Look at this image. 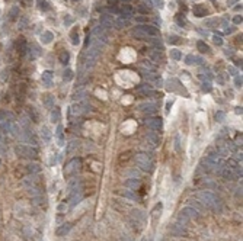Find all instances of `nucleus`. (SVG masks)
Returning <instances> with one entry per match:
<instances>
[{"label":"nucleus","mask_w":243,"mask_h":241,"mask_svg":"<svg viewBox=\"0 0 243 241\" xmlns=\"http://www.w3.org/2000/svg\"><path fill=\"white\" fill-rule=\"evenodd\" d=\"M140 184H141L140 179H136V177H131V179L125 180V186H127L128 189L136 190V189H138V188H140Z\"/></svg>","instance_id":"14"},{"label":"nucleus","mask_w":243,"mask_h":241,"mask_svg":"<svg viewBox=\"0 0 243 241\" xmlns=\"http://www.w3.org/2000/svg\"><path fill=\"white\" fill-rule=\"evenodd\" d=\"M178 222H179V224H182V225H186V224L189 222V218H186L184 214H181V212H179V215H178Z\"/></svg>","instance_id":"28"},{"label":"nucleus","mask_w":243,"mask_h":241,"mask_svg":"<svg viewBox=\"0 0 243 241\" xmlns=\"http://www.w3.org/2000/svg\"><path fill=\"white\" fill-rule=\"evenodd\" d=\"M138 109L141 112H146V113H153V112L157 111V105L151 103V102H146V103L138 105Z\"/></svg>","instance_id":"10"},{"label":"nucleus","mask_w":243,"mask_h":241,"mask_svg":"<svg viewBox=\"0 0 243 241\" xmlns=\"http://www.w3.org/2000/svg\"><path fill=\"white\" fill-rule=\"evenodd\" d=\"M197 199L199 201V203H202L204 206H207V208L213 209V211H216V212H220L221 211V201H220V198H217L213 192L210 190H198L197 192Z\"/></svg>","instance_id":"1"},{"label":"nucleus","mask_w":243,"mask_h":241,"mask_svg":"<svg viewBox=\"0 0 243 241\" xmlns=\"http://www.w3.org/2000/svg\"><path fill=\"white\" fill-rule=\"evenodd\" d=\"M220 174H221V176H223L226 180H233V179L236 177V170L229 169V167H226V166H224Z\"/></svg>","instance_id":"12"},{"label":"nucleus","mask_w":243,"mask_h":241,"mask_svg":"<svg viewBox=\"0 0 243 241\" xmlns=\"http://www.w3.org/2000/svg\"><path fill=\"white\" fill-rule=\"evenodd\" d=\"M171 232L173 235H176V237H182V235L186 234V229H185V225H182V224L176 222V224H175V225L171 228Z\"/></svg>","instance_id":"11"},{"label":"nucleus","mask_w":243,"mask_h":241,"mask_svg":"<svg viewBox=\"0 0 243 241\" xmlns=\"http://www.w3.org/2000/svg\"><path fill=\"white\" fill-rule=\"evenodd\" d=\"M175 148H176V151H181V144H179V135H176V138H175Z\"/></svg>","instance_id":"41"},{"label":"nucleus","mask_w":243,"mask_h":241,"mask_svg":"<svg viewBox=\"0 0 243 241\" xmlns=\"http://www.w3.org/2000/svg\"><path fill=\"white\" fill-rule=\"evenodd\" d=\"M63 78H64L66 81H70V80L73 78V71H72V70H67V71L64 73V77H63Z\"/></svg>","instance_id":"37"},{"label":"nucleus","mask_w":243,"mask_h":241,"mask_svg":"<svg viewBox=\"0 0 243 241\" xmlns=\"http://www.w3.org/2000/svg\"><path fill=\"white\" fill-rule=\"evenodd\" d=\"M146 126H149V128H151V129H160L162 126H163V121H162V118H147L144 121Z\"/></svg>","instance_id":"7"},{"label":"nucleus","mask_w":243,"mask_h":241,"mask_svg":"<svg viewBox=\"0 0 243 241\" xmlns=\"http://www.w3.org/2000/svg\"><path fill=\"white\" fill-rule=\"evenodd\" d=\"M242 22V16H236L234 18V23H240Z\"/></svg>","instance_id":"50"},{"label":"nucleus","mask_w":243,"mask_h":241,"mask_svg":"<svg viewBox=\"0 0 243 241\" xmlns=\"http://www.w3.org/2000/svg\"><path fill=\"white\" fill-rule=\"evenodd\" d=\"M7 119L12 122L15 119V115L13 113H10V112H7V111H0V122H6Z\"/></svg>","instance_id":"17"},{"label":"nucleus","mask_w":243,"mask_h":241,"mask_svg":"<svg viewBox=\"0 0 243 241\" xmlns=\"http://www.w3.org/2000/svg\"><path fill=\"white\" fill-rule=\"evenodd\" d=\"M122 196L127 198V199H131V201H137V195H136V193H132L131 190H125L124 193H122Z\"/></svg>","instance_id":"27"},{"label":"nucleus","mask_w":243,"mask_h":241,"mask_svg":"<svg viewBox=\"0 0 243 241\" xmlns=\"http://www.w3.org/2000/svg\"><path fill=\"white\" fill-rule=\"evenodd\" d=\"M51 80H53V73H51V71H44V73H42V81H44L47 86L51 84Z\"/></svg>","instance_id":"21"},{"label":"nucleus","mask_w":243,"mask_h":241,"mask_svg":"<svg viewBox=\"0 0 243 241\" xmlns=\"http://www.w3.org/2000/svg\"><path fill=\"white\" fill-rule=\"evenodd\" d=\"M51 39H53V33L51 32H45L44 35H42V42H44V44L51 42Z\"/></svg>","instance_id":"31"},{"label":"nucleus","mask_w":243,"mask_h":241,"mask_svg":"<svg viewBox=\"0 0 243 241\" xmlns=\"http://www.w3.org/2000/svg\"><path fill=\"white\" fill-rule=\"evenodd\" d=\"M70 229H72V224H63V225H60L58 228L55 229V234L58 237H64V235L69 234Z\"/></svg>","instance_id":"13"},{"label":"nucleus","mask_w":243,"mask_h":241,"mask_svg":"<svg viewBox=\"0 0 243 241\" xmlns=\"http://www.w3.org/2000/svg\"><path fill=\"white\" fill-rule=\"evenodd\" d=\"M19 124H20V126H22L23 129H28L29 121H28V118H26V116H22V118H20V121H19Z\"/></svg>","instance_id":"32"},{"label":"nucleus","mask_w":243,"mask_h":241,"mask_svg":"<svg viewBox=\"0 0 243 241\" xmlns=\"http://www.w3.org/2000/svg\"><path fill=\"white\" fill-rule=\"evenodd\" d=\"M41 138H42V141H44V143H50V141H51V138H53V134H51L50 128H47V126H42V129H41Z\"/></svg>","instance_id":"16"},{"label":"nucleus","mask_w":243,"mask_h":241,"mask_svg":"<svg viewBox=\"0 0 243 241\" xmlns=\"http://www.w3.org/2000/svg\"><path fill=\"white\" fill-rule=\"evenodd\" d=\"M226 167H229V169H233L236 170L237 167H239V161H237L236 158H229L227 161H226V164H224Z\"/></svg>","instance_id":"22"},{"label":"nucleus","mask_w":243,"mask_h":241,"mask_svg":"<svg viewBox=\"0 0 243 241\" xmlns=\"http://www.w3.org/2000/svg\"><path fill=\"white\" fill-rule=\"evenodd\" d=\"M76 147H79V141H72V143L69 144V147H67V153H70L73 151Z\"/></svg>","instance_id":"34"},{"label":"nucleus","mask_w":243,"mask_h":241,"mask_svg":"<svg viewBox=\"0 0 243 241\" xmlns=\"http://www.w3.org/2000/svg\"><path fill=\"white\" fill-rule=\"evenodd\" d=\"M82 199H83V188H79V189L73 190L72 193H70V206L74 208L77 203L82 202Z\"/></svg>","instance_id":"6"},{"label":"nucleus","mask_w":243,"mask_h":241,"mask_svg":"<svg viewBox=\"0 0 243 241\" xmlns=\"http://www.w3.org/2000/svg\"><path fill=\"white\" fill-rule=\"evenodd\" d=\"M171 55L175 60H181V52L178 51V50H173V51H171Z\"/></svg>","instance_id":"39"},{"label":"nucleus","mask_w":243,"mask_h":241,"mask_svg":"<svg viewBox=\"0 0 243 241\" xmlns=\"http://www.w3.org/2000/svg\"><path fill=\"white\" fill-rule=\"evenodd\" d=\"M38 3H40V7L41 9H47V3L44 0H38Z\"/></svg>","instance_id":"44"},{"label":"nucleus","mask_w":243,"mask_h":241,"mask_svg":"<svg viewBox=\"0 0 243 241\" xmlns=\"http://www.w3.org/2000/svg\"><path fill=\"white\" fill-rule=\"evenodd\" d=\"M69 58H70L69 52H63V54L60 55V60H61V63H64V64H66L67 61H69Z\"/></svg>","instance_id":"36"},{"label":"nucleus","mask_w":243,"mask_h":241,"mask_svg":"<svg viewBox=\"0 0 243 241\" xmlns=\"http://www.w3.org/2000/svg\"><path fill=\"white\" fill-rule=\"evenodd\" d=\"M216 121L217 122H223L224 119H226V113H224L223 111H218V112H216Z\"/></svg>","instance_id":"30"},{"label":"nucleus","mask_w":243,"mask_h":241,"mask_svg":"<svg viewBox=\"0 0 243 241\" xmlns=\"http://www.w3.org/2000/svg\"><path fill=\"white\" fill-rule=\"evenodd\" d=\"M146 143H147V145H150L151 148H156V147H159V144H160V138H159V135L154 134V132H149V134L146 135Z\"/></svg>","instance_id":"8"},{"label":"nucleus","mask_w":243,"mask_h":241,"mask_svg":"<svg viewBox=\"0 0 243 241\" xmlns=\"http://www.w3.org/2000/svg\"><path fill=\"white\" fill-rule=\"evenodd\" d=\"M80 167H82V160L77 158V157H74V158H72V160L64 166L63 174H64V177H72V176H74V174L79 173Z\"/></svg>","instance_id":"4"},{"label":"nucleus","mask_w":243,"mask_h":241,"mask_svg":"<svg viewBox=\"0 0 243 241\" xmlns=\"http://www.w3.org/2000/svg\"><path fill=\"white\" fill-rule=\"evenodd\" d=\"M0 163H2V161H0Z\"/></svg>","instance_id":"55"},{"label":"nucleus","mask_w":243,"mask_h":241,"mask_svg":"<svg viewBox=\"0 0 243 241\" xmlns=\"http://www.w3.org/2000/svg\"><path fill=\"white\" fill-rule=\"evenodd\" d=\"M28 193L32 196V198H35V196H40L41 195V190L38 186H31V188H28Z\"/></svg>","instance_id":"24"},{"label":"nucleus","mask_w":243,"mask_h":241,"mask_svg":"<svg viewBox=\"0 0 243 241\" xmlns=\"http://www.w3.org/2000/svg\"><path fill=\"white\" fill-rule=\"evenodd\" d=\"M55 135H57V139H58V145L63 147L64 145V135H63V125H58L57 126V131H55Z\"/></svg>","instance_id":"19"},{"label":"nucleus","mask_w":243,"mask_h":241,"mask_svg":"<svg viewBox=\"0 0 243 241\" xmlns=\"http://www.w3.org/2000/svg\"><path fill=\"white\" fill-rule=\"evenodd\" d=\"M185 61H186V64H194V61H198V60L195 57H192V55H188Z\"/></svg>","instance_id":"40"},{"label":"nucleus","mask_w":243,"mask_h":241,"mask_svg":"<svg viewBox=\"0 0 243 241\" xmlns=\"http://www.w3.org/2000/svg\"><path fill=\"white\" fill-rule=\"evenodd\" d=\"M118 26L122 28V26H128V22L127 20H118Z\"/></svg>","instance_id":"43"},{"label":"nucleus","mask_w":243,"mask_h":241,"mask_svg":"<svg viewBox=\"0 0 243 241\" xmlns=\"http://www.w3.org/2000/svg\"><path fill=\"white\" fill-rule=\"evenodd\" d=\"M202 90H204V91H210V90H211L210 83H204V84H202Z\"/></svg>","instance_id":"42"},{"label":"nucleus","mask_w":243,"mask_h":241,"mask_svg":"<svg viewBox=\"0 0 243 241\" xmlns=\"http://www.w3.org/2000/svg\"><path fill=\"white\" fill-rule=\"evenodd\" d=\"M236 145H242V135H237V138H236Z\"/></svg>","instance_id":"47"},{"label":"nucleus","mask_w":243,"mask_h":241,"mask_svg":"<svg viewBox=\"0 0 243 241\" xmlns=\"http://www.w3.org/2000/svg\"><path fill=\"white\" fill-rule=\"evenodd\" d=\"M132 218L136 219V224H137V222H141V224H144L146 219H147V216H146L144 212H141V211H138V209L132 211Z\"/></svg>","instance_id":"15"},{"label":"nucleus","mask_w":243,"mask_h":241,"mask_svg":"<svg viewBox=\"0 0 243 241\" xmlns=\"http://www.w3.org/2000/svg\"><path fill=\"white\" fill-rule=\"evenodd\" d=\"M178 23H179V25H185V20H184V18H181V15L178 16Z\"/></svg>","instance_id":"48"},{"label":"nucleus","mask_w":243,"mask_h":241,"mask_svg":"<svg viewBox=\"0 0 243 241\" xmlns=\"http://www.w3.org/2000/svg\"><path fill=\"white\" fill-rule=\"evenodd\" d=\"M72 115H74V116H77V115H80V113H83V109H82V105H74L72 108Z\"/></svg>","instance_id":"25"},{"label":"nucleus","mask_w":243,"mask_h":241,"mask_svg":"<svg viewBox=\"0 0 243 241\" xmlns=\"http://www.w3.org/2000/svg\"><path fill=\"white\" fill-rule=\"evenodd\" d=\"M60 118H61V115H60V111L58 109H54L53 112H51V122H58Z\"/></svg>","instance_id":"26"},{"label":"nucleus","mask_w":243,"mask_h":241,"mask_svg":"<svg viewBox=\"0 0 243 241\" xmlns=\"http://www.w3.org/2000/svg\"><path fill=\"white\" fill-rule=\"evenodd\" d=\"M234 112H236L237 115H242V108H236V109H234Z\"/></svg>","instance_id":"52"},{"label":"nucleus","mask_w":243,"mask_h":241,"mask_svg":"<svg viewBox=\"0 0 243 241\" xmlns=\"http://www.w3.org/2000/svg\"><path fill=\"white\" fill-rule=\"evenodd\" d=\"M15 154L20 158H37L38 156V151L35 150L33 147H29V145H16L15 147Z\"/></svg>","instance_id":"3"},{"label":"nucleus","mask_w":243,"mask_h":241,"mask_svg":"<svg viewBox=\"0 0 243 241\" xmlns=\"http://www.w3.org/2000/svg\"><path fill=\"white\" fill-rule=\"evenodd\" d=\"M214 42L220 45V44H221V38H220V36H214Z\"/></svg>","instance_id":"49"},{"label":"nucleus","mask_w":243,"mask_h":241,"mask_svg":"<svg viewBox=\"0 0 243 241\" xmlns=\"http://www.w3.org/2000/svg\"><path fill=\"white\" fill-rule=\"evenodd\" d=\"M197 46H198V50H199L201 52H208V51H210L208 45H207V44H204L202 41H199V42L197 44Z\"/></svg>","instance_id":"29"},{"label":"nucleus","mask_w":243,"mask_h":241,"mask_svg":"<svg viewBox=\"0 0 243 241\" xmlns=\"http://www.w3.org/2000/svg\"><path fill=\"white\" fill-rule=\"evenodd\" d=\"M29 116H32L33 122H38V115H37V112H35V109H33V108H31V109H29Z\"/></svg>","instance_id":"35"},{"label":"nucleus","mask_w":243,"mask_h":241,"mask_svg":"<svg viewBox=\"0 0 243 241\" xmlns=\"http://www.w3.org/2000/svg\"><path fill=\"white\" fill-rule=\"evenodd\" d=\"M79 188H82V182H80L79 179H74V180H72V182L69 183V190H70V193H72L73 190L79 189Z\"/></svg>","instance_id":"20"},{"label":"nucleus","mask_w":243,"mask_h":241,"mask_svg":"<svg viewBox=\"0 0 243 241\" xmlns=\"http://www.w3.org/2000/svg\"><path fill=\"white\" fill-rule=\"evenodd\" d=\"M234 83H236V86H237V87H240V86H242V78L236 77V80H234Z\"/></svg>","instance_id":"46"},{"label":"nucleus","mask_w":243,"mask_h":241,"mask_svg":"<svg viewBox=\"0 0 243 241\" xmlns=\"http://www.w3.org/2000/svg\"><path fill=\"white\" fill-rule=\"evenodd\" d=\"M134 36H138V38H146V36H157L159 35V29L154 28V26H149V25H143L138 26L137 29L132 32Z\"/></svg>","instance_id":"5"},{"label":"nucleus","mask_w":243,"mask_h":241,"mask_svg":"<svg viewBox=\"0 0 243 241\" xmlns=\"http://www.w3.org/2000/svg\"><path fill=\"white\" fill-rule=\"evenodd\" d=\"M169 41H171V42H178V38H176V36H172Z\"/></svg>","instance_id":"53"},{"label":"nucleus","mask_w":243,"mask_h":241,"mask_svg":"<svg viewBox=\"0 0 243 241\" xmlns=\"http://www.w3.org/2000/svg\"><path fill=\"white\" fill-rule=\"evenodd\" d=\"M171 106H172V102H169V103L166 105V113H169V111H171Z\"/></svg>","instance_id":"51"},{"label":"nucleus","mask_w":243,"mask_h":241,"mask_svg":"<svg viewBox=\"0 0 243 241\" xmlns=\"http://www.w3.org/2000/svg\"><path fill=\"white\" fill-rule=\"evenodd\" d=\"M181 214H184V215L186 216V218H189V219H198V218H199V212H198L197 209H194L192 206H185V208H182Z\"/></svg>","instance_id":"9"},{"label":"nucleus","mask_w":243,"mask_h":241,"mask_svg":"<svg viewBox=\"0 0 243 241\" xmlns=\"http://www.w3.org/2000/svg\"><path fill=\"white\" fill-rule=\"evenodd\" d=\"M26 170H28V173L35 174V173H40L41 171V166L38 163H29L26 166Z\"/></svg>","instance_id":"18"},{"label":"nucleus","mask_w":243,"mask_h":241,"mask_svg":"<svg viewBox=\"0 0 243 241\" xmlns=\"http://www.w3.org/2000/svg\"><path fill=\"white\" fill-rule=\"evenodd\" d=\"M194 13H195V16H198V18H202L204 15H207V10H205L202 6L198 5V6L194 7Z\"/></svg>","instance_id":"23"},{"label":"nucleus","mask_w":243,"mask_h":241,"mask_svg":"<svg viewBox=\"0 0 243 241\" xmlns=\"http://www.w3.org/2000/svg\"><path fill=\"white\" fill-rule=\"evenodd\" d=\"M154 3H156V6H157L159 9L163 7V2H162V0H154Z\"/></svg>","instance_id":"45"},{"label":"nucleus","mask_w":243,"mask_h":241,"mask_svg":"<svg viewBox=\"0 0 243 241\" xmlns=\"http://www.w3.org/2000/svg\"><path fill=\"white\" fill-rule=\"evenodd\" d=\"M44 102H45V105L47 106H53V96H50V95H47L45 96V99H44Z\"/></svg>","instance_id":"38"},{"label":"nucleus","mask_w":243,"mask_h":241,"mask_svg":"<svg viewBox=\"0 0 243 241\" xmlns=\"http://www.w3.org/2000/svg\"><path fill=\"white\" fill-rule=\"evenodd\" d=\"M141 241H151V238H149V240H147V238H146V237H144V238H143V240H141Z\"/></svg>","instance_id":"54"},{"label":"nucleus","mask_w":243,"mask_h":241,"mask_svg":"<svg viewBox=\"0 0 243 241\" xmlns=\"http://www.w3.org/2000/svg\"><path fill=\"white\" fill-rule=\"evenodd\" d=\"M5 145H6V141H5V134L0 132V151H5Z\"/></svg>","instance_id":"33"},{"label":"nucleus","mask_w":243,"mask_h":241,"mask_svg":"<svg viewBox=\"0 0 243 241\" xmlns=\"http://www.w3.org/2000/svg\"><path fill=\"white\" fill-rule=\"evenodd\" d=\"M136 164L143 171H151L153 167H154V163H153L151 157L144 154V153H138L137 156H136Z\"/></svg>","instance_id":"2"}]
</instances>
